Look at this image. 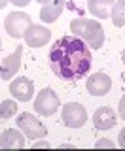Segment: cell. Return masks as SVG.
<instances>
[{
	"mask_svg": "<svg viewBox=\"0 0 125 151\" xmlns=\"http://www.w3.org/2000/svg\"><path fill=\"white\" fill-rule=\"evenodd\" d=\"M25 42H27V45H31V47H42V45H46L47 42H49V38H51V32L47 30L46 27H42V25H31L25 30Z\"/></svg>",
	"mask_w": 125,
	"mask_h": 151,
	"instance_id": "9",
	"label": "cell"
},
{
	"mask_svg": "<svg viewBox=\"0 0 125 151\" xmlns=\"http://www.w3.org/2000/svg\"><path fill=\"white\" fill-rule=\"evenodd\" d=\"M0 147L2 149H23L25 147V136L19 129H6L0 134Z\"/></svg>",
	"mask_w": 125,
	"mask_h": 151,
	"instance_id": "12",
	"label": "cell"
},
{
	"mask_svg": "<svg viewBox=\"0 0 125 151\" xmlns=\"http://www.w3.org/2000/svg\"><path fill=\"white\" fill-rule=\"evenodd\" d=\"M110 17H112V23L116 27H123L125 25V0L114 2V8H112Z\"/></svg>",
	"mask_w": 125,
	"mask_h": 151,
	"instance_id": "16",
	"label": "cell"
},
{
	"mask_svg": "<svg viewBox=\"0 0 125 151\" xmlns=\"http://www.w3.org/2000/svg\"><path fill=\"white\" fill-rule=\"evenodd\" d=\"M70 30L76 38L84 40L91 49H100L104 44V28L99 21L93 19H74L70 23Z\"/></svg>",
	"mask_w": 125,
	"mask_h": 151,
	"instance_id": "2",
	"label": "cell"
},
{
	"mask_svg": "<svg viewBox=\"0 0 125 151\" xmlns=\"http://www.w3.org/2000/svg\"><path fill=\"white\" fill-rule=\"evenodd\" d=\"M62 8H65V0H49L47 4H44L40 9V19L44 23H55L61 17Z\"/></svg>",
	"mask_w": 125,
	"mask_h": 151,
	"instance_id": "13",
	"label": "cell"
},
{
	"mask_svg": "<svg viewBox=\"0 0 125 151\" xmlns=\"http://www.w3.org/2000/svg\"><path fill=\"white\" fill-rule=\"evenodd\" d=\"M116 123H118L116 113L108 106H100L99 110L93 113V125H95V129H99V130H110V129L116 127Z\"/></svg>",
	"mask_w": 125,
	"mask_h": 151,
	"instance_id": "11",
	"label": "cell"
},
{
	"mask_svg": "<svg viewBox=\"0 0 125 151\" xmlns=\"http://www.w3.org/2000/svg\"><path fill=\"white\" fill-rule=\"evenodd\" d=\"M97 147H114V144L110 140H100L99 144H97Z\"/></svg>",
	"mask_w": 125,
	"mask_h": 151,
	"instance_id": "20",
	"label": "cell"
},
{
	"mask_svg": "<svg viewBox=\"0 0 125 151\" xmlns=\"http://www.w3.org/2000/svg\"><path fill=\"white\" fill-rule=\"evenodd\" d=\"M9 93L19 102H28L32 98V93H34V83L28 78H17L9 83Z\"/></svg>",
	"mask_w": 125,
	"mask_h": 151,
	"instance_id": "8",
	"label": "cell"
},
{
	"mask_svg": "<svg viewBox=\"0 0 125 151\" xmlns=\"http://www.w3.org/2000/svg\"><path fill=\"white\" fill-rule=\"evenodd\" d=\"M119 115H121V119L125 121V94L121 96V100H119Z\"/></svg>",
	"mask_w": 125,
	"mask_h": 151,
	"instance_id": "19",
	"label": "cell"
},
{
	"mask_svg": "<svg viewBox=\"0 0 125 151\" xmlns=\"http://www.w3.org/2000/svg\"><path fill=\"white\" fill-rule=\"evenodd\" d=\"M36 2H40V4H47L49 0H36Z\"/></svg>",
	"mask_w": 125,
	"mask_h": 151,
	"instance_id": "22",
	"label": "cell"
},
{
	"mask_svg": "<svg viewBox=\"0 0 125 151\" xmlns=\"http://www.w3.org/2000/svg\"><path fill=\"white\" fill-rule=\"evenodd\" d=\"M17 115V104L13 100H2L0 102V123L9 121Z\"/></svg>",
	"mask_w": 125,
	"mask_h": 151,
	"instance_id": "15",
	"label": "cell"
},
{
	"mask_svg": "<svg viewBox=\"0 0 125 151\" xmlns=\"http://www.w3.org/2000/svg\"><path fill=\"white\" fill-rule=\"evenodd\" d=\"M31 15L25 12H12L8 13L6 19H4V28L12 38H23L25 36V30L31 27Z\"/></svg>",
	"mask_w": 125,
	"mask_h": 151,
	"instance_id": "4",
	"label": "cell"
},
{
	"mask_svg": "<svg viewBox=\"0 0 125 151\" xmlns=\"http://www.w3.org/2000/svg\"><path fill=\"white\" fill-rule=\"evenodd\" d=\"M87 8H89V12L93 13L95 17L106 19V17H110V13H112L114 0H89Z\"/></svg>",
	"mask_w": 125,
	"mask_h": 151,
	"instance_id": "14",
	"label": "cell"
},
{
	"mask_svg": "<svg viewBox=\"0 0 125 151\" xmlns=\"http://www.w3.org/2000/svg\"><path fill=\"white\" fill-rule=\"evenodd\" d=\"M9 2L13 4V6H17V8H25L31 4V0H9Z\"/></svg>",
	"mask_w": 125,
	"mask_h": 151,
	"instance_id": "18",
	"label": "cell"
},
{
	"mask_svg": "<svg viewBox=\"0 0 125 151\" xmlns=\"http://www.w3.org/2000/svg\"><path fill=\"white\" fill-rule=\"evenodd\" d=\"M62 123H65L68 129H80V127H84V123L87 121V111H85V108L81 106L78 102H68L62 106Z\"/></svg>",
	"mask_w": 125,
	"mask_h": 151,
	"instance_id": "6",
	"label": "cell"
},
{
	"mask_svg": "<svg viewBox=\"0 0 125 151\" xmlns=\"http://www.w3.org/2000/svg\"><path fill=\"white\" fill-rule=\"evenodd\" d=\"M21 55H23V47L17 45V49L2 60V64H0V78L2 79L8 81V79H12L17 74L19 66H21Z\"/></svg>",
	"mask_w": 125,
	"mask_h": 151,
	"instance_id": "10",
	"label": "cell"
},
{
	"mask_svg": "<svg viewBox=\"0 0 125 151\" xmlns=\"http://www.w3.org/2000/svg\"><path fill=\"white\" fill-rule=\"evenodd\" d=\"M9 2V0H0V9H2V8H6V4Z\"/></svg>",
	"mask_w": 125,
	"mask_h": 151,
	"instance_id": "21",
	"label": "cell"
},
{
	"mask_svg": "<svg viewBox=\"0 0 125 151\" xmlns=\"http://www.w3.org/2000/svg\"><path fill=\"white\" fill-rule=\"evenodd\" d=\"M93 55L91 47L76 36H62L49 49V66L57 78L76 81L89 74Z\"/></svg>",
	"mask_w": 125,
	"mask_h": 151,
	"instance_id": "1",
	"label": "cell"
},
{
	"mask_svg": "<svg viewBox=\"0 0 125 151\" xmlns=\"http://www.w3.org/2000/svg\"><path fill=\"white\" fill-rule=\"evenodd\" d=\"M85 89H87V93L93 94V96H104V94H108V91L112 89V79L104 72H97V74H93V76L87 78Z\"/></svg>",
	"mask_w": 125,
	"mask_h": 151,
	"instance_id": "7",
	"label": "cell"
},
{
	"mask_svg": "<svg viewBox=\"0 0 125 151\" xmlns=\"http://www.w3.org/2000/svg\"><path fill=\"white\" fill-rule=\"evenodd\" d=\"M121 59H123V64H125V49H123V55H121Z\"/></svg>",
	"mask_w": 125,
	"mask_h": 151,
	"instance_id": "23",
	"label": "cell"
},
{
	"mask_svg": "<svg viewBox=\"0 0 125 151\" xmlns=\"http://www.w3.org/2000/svg\"><path fill=\"white\" fill-rule=\"evenodd\" d=\"M0 47H2V42H0Z\"/></svg>",
	"mask_w": 125,
	"mask_h": 151,
	"instance_id": "24",
	"label": "cell"
},
{
	"mask_svg": "<svg viewBox=\"0 0 125 151\" xmlns=\"http://www.w3.org/2000/svg\"><path fill=\"white\" fill-rule=\"evenodd\" d=\"M118 145H119V147H123V149H125V127H123L121 130H119V138H118Z\"/></svg>",
	"mask_w": 125,
	"mask_h": 151,
	"instance_id": "17",
	"label": "cell"
},
{
	"mask_svg": "<svg viewBox=\"0 0 125 151\" xmlns=\"http://www.w3.org/2000/svg\"><path fill=\"white\" fill-rule=\"evenodd\" d=\"M15 123H17V129L21 130L28 140H36V138H44V136H47L46 125L38 119V117L32 115V113H27V111L19 113Z\"/></svg>",
	"mask_w": 125,
	"mask_h": 151,
	"instance_id": "3",
	"label": "cell"
},
{
	"mask_svg": "<svg viewBox=\"0 0 125 151\" xmlns=\"http://www.w3.org/2000/svg\"><path fill=\"white\" fill-rule=\"evenodd\" d=\"M61 102H59V96L55 94V91L51 87H46L42 89L40 93H38L36 100H34V110L36 113H40V115H53V113L59 110Z\"/></svg>",
	"mask_w": 125,
	"mask_h": 151,
	"instance_id": "5",
	"label": "cell"
}]
</instances>
